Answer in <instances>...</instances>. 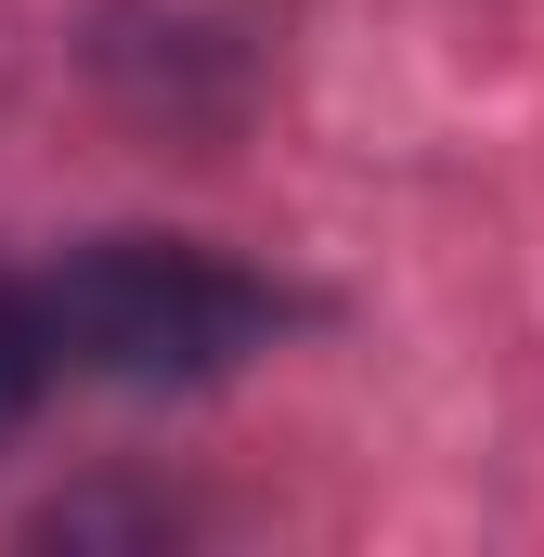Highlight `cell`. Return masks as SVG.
Wrapping results in <instances>:
<instances>
[{
	"mask_svg": "<svg viewBox=\"0 0 544 557\" xmlns=\"http://www.w3.org/2000/svg\"><path fill=\"white\" fill-rule=\"evenodd\" d=\"M26 298H39L52 376H104V389H208L247 350H272V324H285V298L260 273L169 247V234H104Z\"/></svg>",
	"mask_w": 544,
	"mask_h": 557,
	"instance_id": "cell-1",
	"label": "cell"
},
{
	"mask_svg": "<svg viewBox=\"0 0 544 557\" xmlns=\"http://www.w3.org/2000/svg\"><path fill=\"white\" fill-rule=\"evenodd\" d=\"M39 389H52V337H39V298L0 273V441L39 416Z\"/></svg>",
	"mask_w": 544,
	"mask_h": 557,
	"instance_id": "cell-2",
	"label": "cell"
}]
</instances>
